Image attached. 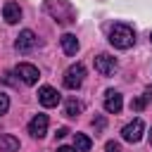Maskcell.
Returning a JSON list of instances; mask_svg holds the SVG:
<instances>
[{
  "label": "cell",
  "instance_id": "3957f363",
  "mask_svg": "<svg viewBox=\"0 0 152 152\" xmlns=\"http://www.w3.org/2000/svg\"><path fill=\"white\" fill-rule=\"evenodd\" d=\"M83 78H86V66L83 64H71L66 71H64V86L69 88V90H76V88H81V83H83Z\"/></svg>",
  "mask_w": 152,
  "mask_h": 152
},
{
  "label": "cell",
  "instance_id": "ac0fdd59",
  "mask_svg": "<svg viewBox=\"0 0 152 152\" xmlns=\"http://www.w3.org/2000/svg\"><path fill=\"white\" fill-rule=\"evenodd\" d=\"M104 152H121V145L114 142V140H109V142L104 145Z\"/></svg>",
  "mask_w": 152,
  "mask_h": 152
},
{
  "label": "cell",
  "instance_id": "603a6c76",
  "mask_svg": "<svg viewBox=\"0 0 152 152\" xmlns=\"http://www.w3.org/2000/svg\"><path fill=\"white\" fill-rule=\"evenodd\" d=\"M150 145H152V133H150Z\"/></svg>",
  "mask_w": 152,
  "mask_h": 152
},
{
  "label": "cell",
  "instance_id": "4fadbf2b",
  "mask_svg": "<svg viewBox=\"0 0 152 152\" xmlns=\"http://www.w3.org/2000/svg\"><path fill=\"white\" fill-rule=\"evenodd\" d=\"M74 147H76V152H88L93 147V140L88 135H83V133H76L74 135Z\"/></svg>",
  "mask_w": 152,
  "mask_h": 152
},
{
  "label": "cell",
  "instance_id": "277c9868",
  "mask_svg": "<svg viewBox=\"0 0 152 152\" xmlns=\"http://www.w3.org/2000/svg\"><path fill=\"white\" fill-rule=\"evenodd\" d=\"M142 133H145L142 119H133L131 124H126V126L121 128V138H124L126 142H138V140L142 138Z\"/></svg>",
  "mask_w": 152,
  "mask_h": 152
},
{
  "label": "cell",
  "instance_id": "5bb4252c",
  "mask_svg": "<svg viewBox=\"0 0 152 152\" xmlns=\"http://www.w3.org/2000/svg\"><path fill=\"white\" fill-rule=\"evenodd\" d=\"M19 150V140L12 135H0V152H17Z\"/></svg>",
  "mask_w": 152,
  "mask_h": 152
},
{
  "label": "cell",
  "instance_id": "30bf717a",
  "mask_svg": "<svg viewBox=\"0 0 152 152\" xmlns=\"http://www.w3.org/2000/svg\"><path fill=\"white\" fill-rule=\"evenodd\" d=\"M28 133L33 138H43L48 133V114H36L31 121H28Z\"/></svg>",
  "mask_w": 152,
  "mask_h": 152
},
{
  "label": "cell",
  "instance_id": "7402d4cb",
  "mask_svg": "<svg viewBox=\"0 0 152 152\" xmlns=\"http://www.w3.org/2000/svg\"><path fill=\"white\" fill-rule=\"evenodd\" d=\"M57 152H76V147H66L64 145V147H57Z\"/></svg>",
  "mask_w": 152,
  "mask_h": 152
},
{
  "label": "cell",
  "instance_id": "52a82bcc",
  "mask_svg": "<svg viewBox=\"0 0 152 152\" xmlns=\"http://www.w3.org/2000/svg\"><path fill=\"white\" fill-rule=\"evenodd\" d=\"M95 71L102 76H112L116 71V59L112 55H97L95 57Z\"/></svg>",
  "mask_w": 152,
  "mask_h": 152
},
{
  "label": "cell",
  "instance_id": "8992f818",
  "mask_svg": "<svg viewBox=\"0 0 152 152\" xmlns=\"http://www.w3.org/2000/svg\"><path fill=\"white\" fill-rule=\"evenodd\" d=\"M36 33L31 31V28H24L19 36H17V40H14V48L19 50V52H28V50H33L36 48Z\"/></svg>",
  "mask_w": 152,
  "mask_h": 152
},
{
  "label": "cell",
  "instance_id": "e0dca14e",
  "mask_svg": "<svg viewBox=\"0 0 152 152\" xmlns=\"http://www.w3.org/2000/svg\"><path fill=\"white\" fill-rule=\"evenodd\" d=\"M7 109H10V97H7V95L0 90V114H5Z\"/></svg>",
  "mask_w": 152,
  "mask_h": 152
},
{
  "label": "cell",
  "instance_id": "9c48e42d",
  "mask_svg": "<svg viewBox=\"0 0 152 152\" xmlns=\"http://www.w3.org/2000/svg\"><path fill=\"white\" fill-rule=\"evenodd\" d=\"M121 107H124V97H121V93H116V90H107V93H104V112H109V114H119Z\"/></svg>",
  "mask_w": 152,
  "mask_h": 152
},
{
  "label": "cell",
  "instance_id": "cb8c5ba5",
  "mask_svg": "<svg viewBox=\"0 0 152 152\" xmlns=\"http://www.w3.org/2000/svg\"><path fill=\"white\" fill-rule=\"evenodd\" d=\"M150 40H152V33H150Z\"/></svg>",
  "mask_w": 152,
  "mask_h": 152
},
{
  "label": "cell",
  "instance_id": "7c38bea8",
  "mask_svg": "<svg viewBox=\"0 0 152 152\" xmlns=\"http://www.w3.org/2000/svg\"><path fill=\"white\" fill-rule=\"evenodd\" d=\"M59 43H62L64 55H76V52H78V38H76L74 33H64V36L59 38Z\"/></svg>",
  "mask_w": 152,
  "mask_h": 152
},
{
  "label": "cell",
  "instance_id": "8fae6325",
  "mask_svg": "<svg viewBox=\"0 0 152 152\" xmlns=\"http://www.w3.org/2000/svg\"><path fill=\"white\" fill-rule=\"evenodd\" d=\"M2 19L7 21V24H17L19 19H21V7L17 5V2H5L2 5Z\"/></svg>",
  "mask_w": 152,
  "mask_h": 152
},
{
  "label": "cell",
  "instance_id": "ba28073f",
  "mask_svg": "<svg viewBox=\"0 0 152 152\" xmlns=\"http://www.w3.org/2000/svg\"><path fill=\"white\" fill-rule=\"evenodd\" d=\"M59 100H62V95H59L52 86H43V88L38 90V102H40L43 107H57Z\"/></svg>",
  "mask_w": 152,
  "mask_h": 152
},
{
  "label": "cell",
  "instance_id": "d6986e66",
  "mask_svg": "<svg viewBox=\"0 0 152 152\" xmlns=\"http://www.w3.org/2000/svg\"><path fill=\"white\" fill-rule=\"evenodd\" d=\"M93 126H95V128H104V119H95Z\"/></svg>",
  "mask_w": 152,
  "mask_h": 152
},
{
  "label": "cell",
  "instance_id": "44dd1931",
  "mask_svg": "<svg viewBox=\"0 0 152 152\" xmlns=\"http://www.w3.org/2000/svg\"><path fill=\"white\" fill-rule=\"evenodd\" d=\"M142 97H145V102H150V100H152V88H147V90H145V95H142Z\"/></svg>",
  "mask_w": 152,
  "mask_h": 152
},
{
  "label": "cell",
  "instance_id": "5b68a950",
  "mask_svg": "<svg viewBox=\"0 0 152 152\" xmlns=\"http://www.w3.org/2000/svg\"><path fill=\"white\" fill-rule=\"evenodd\" d=\"M14 74L26 83V86H36L38 83V78H40V71L33 66V64H28V62H21V64H17V69H14Z\"/></svg>",
  "mask_w": 152,
  "mask_h": 152
},
{
  "label": "cell",
  "instance_id": "ffe728a7",
  "mask_svg": "<svg viewBox=\"0 0 152 152\" xmlns=\"http://www.w3.org/2000/svg\"><path fill=\"white\" fill-rule=\"evenodd\" d=\"M66 133H69V128H64V126H62V128H57V138H64Z\"/></svg>",
  "mask_w": 152,
  "mask_h": 152
},
{
  "label": "cell",
  "instance_id": "7a4b0ae2",
  "mask_svg": "<svg viewBox=\"0 0 152 152\" xmlns=\"http://www.w3.org/2000/svg\"><path fill=\"white\" fill-rule=\"evenodd\" d=\"M45 10L52 14V19H55L57 24H74V21H76L74 7H71L66 0H48V2H45Z\"/></svg>",
  "mask_w": 152,
  "mask_h": 152
},
{
  "label": "cell",
  "instance_id": "2e32d148",
  "mask_svg": "<svg viewBox=\"0 0 152 152\" xmlns=\"http://www.w3.org/2000/svg\"><path fill=\"white\" fill-rule=\"evenodd\" d=\"M145 104H147V102H145V97H135V100H131V109H133V112H140Z\"/></svg>",
  "mask_w": 152,
  "mask_h": 152
},
{
  "label": "cell",
  "instance_id": "6da1fadb",
  "mask_svg": "<svg viewBox=\"0 0 152 152\" xmlns=\"http://www.w3.org/2000/svg\"><path fill=\"white\" fill-rule=\"evenodd\" d=\"M109 43L119 50H128L133 43H135V33L128 24H114L109 28Z\"/></svg>",
  "mask_w": 152,
  "mask_h": 152
},
{
  "label": "cell",
  "instance_id": "9a60e30c",
  "mask_svg": "<svg viewBox=\"0 0 152 152\" xmlns=\"http://www.w3.org/2000/svg\"><path fill=\"white\" fill-rule=\"evenodd\" d=\"M81 112H83V104H81L78 100H74V97L66 100V104H64V114H66V116H76V114H81Z\"/></svg>",
  "mask_w": 152,
  "mask_h": 152
}]
</instances>
